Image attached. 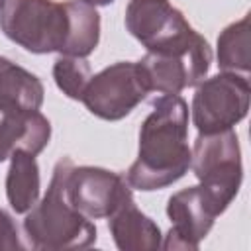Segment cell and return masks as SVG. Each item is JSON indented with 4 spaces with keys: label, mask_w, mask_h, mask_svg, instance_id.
Masks as SVG:
<instances>
[{
    "label": "cell",
    "mask_w": 251,
    "mask_h": 251,
    "mask_svg": "<svg viewBox=\"0 0 251 251\" xmlns=\"http://www.w3.org/2000/svg\"><path fill=\"white\" fill-rule=\"evenodd\" d=\"M190 157L188 106L178 94H163L141 124L137 159L127 169L126 178L131 188L159 190L184 176Z\"/></svg>",
    "instance_id": "obj_1"
},
{
    "label": "cell",
    "mask_w": 251,
    "mask_h": 251,
    "mask_svg": "<svg viewBox=\"0 0 251 251\" xmlns=\"http://www.w3.org/2000/svg\"><path fill=\"white\" fill-rule=\"evenodd\" d=\"M71 169V157H61L45 196L27 210L24 233L33 249H84L96 241V226L67 200L65 182Z\"/></svg>",
    "instance_id": "obj_2"
},
{
    "label": "cell",
    "mask_w": 251,
    "mask_h": 251,
    "mask_svg": "<svg viewBox=\"0 0 251 251\" xmlns=\"http://www.w3.org/2000/svg\"><path fill=\"white\" fill-rule=\"evenodd\" d=\"M0 29L29 53L59 51L63 55L71 31L67 2L6 0L0 10Z\"/></svg>",
    "instance_id": "obj_3"
},
{
    "label": "cell",
    "mask_w": 251,
    "mask_h": 251,
    "mask_svg": "<svg viewBox=\"0 0 251 251\" xmlns=\"http://www.w3.org/2000/svg\"><path fill=\"white\" fill-rule=\"evenodd\" d=\"M126 27L147 53L182 55L206 43L169 0H129Z\"/></svg>",
    "instance_id": "obj_4"
},
{
    "label": "cell",
    "mask_w": 251,
    "mask_h": 251,
    "mask_svg": "<svg viewBox=\"0 0 251 251\" xmlns=\"http://www.w3.org/2000/svg\"><path fill=\"white\" fill-rule=\"evenodd\" d=\"M190 167L220 210L226 212L237 196L243 178L237 133L233 129L198 133L192 147Z\"/></svg>",
    "instance_id": "obj_5"
},
{
    "label": "cell",
    "mask_w": 251,
    "mask_h": 251,
    "mask_svg": "<svg viewBox=\"0 0 251 251\" xmlns=\"http://www.w3.org/2000/svg\"><path fill=\"white\" fill-rule=\"evenodd\" d=\"M249 80L237 73H220L200 80L192 96V124L198 133L231 129L249 110Z\"/></svg>",
    "instance_id": "obj_6"
},
{
    "label": "cell",
    "mask_w": 251,
    "mask_h": 251,
    "mask_svg": "<svg viewBox=\"0 0 251 251\" xmlns=\"http://www.w3.org/2000/svg\"><path fill=\"white\" fill-rule=\"evenodd\" d=\"M149 92L139 63L120 61L94 75L82 94V104L100 120L116 122L126 118Z\"/></svg>",
    "instance_id": "obj_7"
},
{
    "label": "cell",
    "mask_w": 251,
    "mask_h": 251,
    "mask_svg": "<svg viewBox=\"0 0 251 251\" xmlns=\"http://www.w3.org/2000/svg\"><path fill=\"white\" fill-rule=\"evenodd\" d=\"M67 200L86 218H110L124 202L131 200V186L122 173L102 167H75L65 182Z\"/></svg>",
    "instance_id": "obj_8"
},
{
    "label": "cell",
    "mask_w": 251,
    "mask_h": 251,
    "mask_svg": "<svg viewBox=\"0 0 251 251\" xmlns=\"http://www.w3.org/2000/svg\"><path fill=\"white\" fill-rule=\"evenodd\" d=\"M220 214L224 212L202 184L178 190L167 204V216L173 226L161 245L165 249H198Z\"/></svg>",
    "instance_id": "obj_9"
},
{
    "label": "cell",
    "mask_w": 251,
    "mask_h": 251,
    "mask_svg": "<svg viewBox=\"0 0 251 251\" xmlns=\"http://www.w3.org/2000/svg\"><path fill=\"white\" fill-rule=\"evenodd\" d=\"M137 63L147 78L149 92L180 94L184 88L204 80L206 73L210 71L212 49L206 41L200 47L182 55L147 53Z\"/></svg>",
    "instance_id": "obj_10"
},
{
    "label": "cell",
    "mask_w": 251,
    "mask_h": 251,
    "mask_svg": "<svg viewBox=\"0 0 251 251\" xmlns=\"http://www.w3.org/2000/svg\"><path fill=\"white\" fill-rule=\"evenodd\" d=\"M51 139V124L39 110L4 112L0 120V163L14 151L39 155Z\"/></svg>",
    "instance_id": "obj_11"
},
{
    "label": "cell",
    "mask_w": 251,
    "mask_h": 251,
    "mask_svg": "<svg viewBox=\"0 0 251 251\" xmlns=\"http://www.w3.org/2000/svg\"><path fill=\"white\" fill-rule=\"evenodd\" d=\"M108 226L116 247L122 251H155L161 247L159 226L135 206L133 198L110 216Z\"/></svg>",
    "instance_id": "obj_12"
},
{
    "label": "cell",
    "mask_w": 251,
    "mask_h": 251,
    "mask_svg": "<svg viewBox=\"0 0 251 251\" xmlns=\"http://www.w3.org/2000/svg\"><path fill=\"white\" fill-rule=\"evenodd\" d=\"M41 80L24 67L0 57V114L16 110H39L43 104Z\"/></svg>",
    "instance_id": "obj_13"
},
{
    "label": "cell",
    "mask_w": 251,
    "mask_h": 251,
    "mask_svg": "<svg viewBox=\"0 0 251 251\" xmlns=\"http://www.w3.org/2000/svg\"><path fill=\"white\" fill-rule=\"evenodd\" d=\"M6 176V196L16 214L31 210L39 198V167L35 157L25 151H14Z\"/></svg>",
    "instance_id": "obj_14"
},
{
    "label": "cell",
    "mask_w": 251,
    "mask_h": 251,
    "mask_svg": "<svg viewBox=\"0 0 251 251\" xmlns=\"http://www.w3.org/2000/svg\"><path fill=\"white\" fill-rule=\"evenodd\" d=\"M71 31L63 55L88 57L100 41V14L92 4L82 0H67Z\"/></svg>",
    "instance_id": "obj_15"
},
{
    "label": "cell",
    "mask_w": 251,
    "mask_h": 251,
    "mask_svg": "<svg viewBox=\"0 0 251 251\" xmlns=\"http://www.w3.org/2000/svg\"><path fill=\"white\" fill-rule=\"evenodd\" d=\"M251 37L249 14L239 22L229 24L218 37V65L224 73H237L247 76L251 69Z\"/></svg>",
    "instance_id": "obj_16"
},
{
    "label": "cell",
    "mask_w": 251,
    "mask_h": 251,
    "mask_svg": "<svg viewBox=\"0 0 251 251\" xmlns=\"http://www.w3.org/2000/svg\"><path fill=\"white\" fill-rule=\"evenodd\" d=\"M53 78L63 94L73 100H80L88 80L92 78V69L84 57L61 55L53 65Z\"/></svg>",
    "instance_id": "obj_17"
},
{
    "label": "cell",
    "mask_w": 251,
    "mask_h": 251,
    "mask_svg": "<svg viewBox=\"0 0 251 251\" xmlns=\"http://www.w3.org/2000/svg\"><path fill=\"white\" fill-rule=\"evenodd\" d=\"M20 233L8 212L0 208V249H20Z\"/></svg>",
    "instance_id": "obj_18"
},
{
    "label": "cell",
    "mask_w": 251,
    "mask_h": 251,
    "mask_svg": "<svg viewBox=\"0 0 251 251\" xmlns=\"http://www.w3.org/2000/svg\"><path fill=\"white\" fill-rule=\"evenodd\" d=\"M82 2L92 4V6H108V4H112L114 0H82Z\"/></svg>",
    "instance_id": "obj_19"
},
{
    "label": "cell",
    "mask_w": 251,
    "mask_h": 251,
    "mask_svg": "<svg viewBox=\"0 0 251 251\" xmlns=\"http://www.w3.org/2000/svg\"><path fill=\"white\" fill-rule=\"evenodd\" d=\"M4 4H6V0H0V10L4 8Z\"/></svg>",
    "instance_id": "obj_20"
}]
</instances>
